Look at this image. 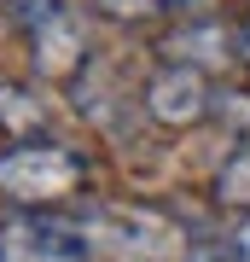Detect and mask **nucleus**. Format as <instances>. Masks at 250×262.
I'll list each match as a JSON object with an SVG mask.
<instances>
[{
  "instance_id": "nucleus-10",
  "label": "nucleus",
  "mask_w": 250,
  "mask_h": 262,
  "mask_svg": "<svg viewBox=\"0 0 250 262\" xmlns=\"http://www.w3.org/2000/svg\"><path fill=\"white\" fill-rule=\"evenodd\" d=\"M221 204H244L250 210V146H233V158L221 169Z\"/></svg>"
},
{
  "instance_id": "nucleus-4",
  "label": "nucleus",
  "mask_w": 250,
  "mask_h": 262,
  "mask_svg": "<svg viewBox=\"0 0 250 262\" xmlns=\"http://www.w3.org/2000/svg\"><path fill=\"white\" fill-rule=\"evenodd\" d=\"M210 111H215V94H210V76L198 64H163L146 82V117L157 128H192Z\"/></svg>"
},
{
  "instance_id": "nucleus-9",
  "label": "nucleus",
  "mask_w": 250,
  "mask_h": 262,
  "mask_svg": "<svg viewBox=\"0 0 250 262\" xmlns=\"http://www.w3.org/2000/svg\"><path fill=\"white\" fill-rule=\"evenodd\" d=\"M215 117H221V128L233 134V146H250V94L244 88H221V94H215Z\"/></svg>"
},
{
  "instance_id": "nucleus-7",
  "label": "nucleus",
  "mask_w": 250,
  "mask_h": 262,
  "mask_svg": "<svg viewBox=\"0 0 250 262\" xmlns=\"http://www.w3.org/2000/svg\"><path fill=\"white\" fill-rule=\"evenodd\" d=\"M41 122H47V111H41V99L24 82H0V134L12 146L18 140H41Z\"/></svg>"
},
{
  "instance_id": "nucleus-13",
  "label": "nucleus",
  "mask_w": 250,
  "mask_h": 262,
  "mask_svg": "<svg viewBox=\"0 0 250 262\" xmlns=\"http://www.w3.org/2000/svg\"><path fill=\"white\" fill-rule=\"evenodd\" d=\"M180 262H233V256H227V245H186Z\"/></svg>"
},
{
  "instance_id": "nucleus-1",
  "label": "nucleus",
  "mask_w": 250,
  "mask_h": 262,
  "mask_svg": "<svg viewBox=\"0 0 250 262\" xmlns=\"http://www.w3.org/2000/svg\"><path fill=\"white\" fill-rule=\"evenodd\" d=\"M82 175H87V163L70 146H53V140H18V146L0 151V192L18 198V204L70 198L82 187Z\"/></svg>"
},
{
  "instance_id": "nucleus-8",
  "label": "nucleus",
  "mask_w": 250,
  "mask_h": 262,
  "mask_svg": "<svg viewBox=\"0 0 250 262\" xmlns=\"http://www.w3.org/2000/svg\"><path fill=\"white\" fill-rule=\"evenodd\" d=\"M70 12V0H6V18L18 24V35L29 41V35H41L47 24H58Z\"/></svg>"
},
{
  "instance_id": "nucleus-14",
  "label": "nucleus",
  "mask_w": 250,
  "mask_h": 262,
  "mask_svg": "<svg viewBox=\"0 0 250 262\" xmlns=\"http://www.w3.org/2000/svg\"><path fill=\"white\" fill-rule=\"evenodd\" d=\"M163 6H175V12H192V18H204V12L215 6V0H163Z\"/></svg>"
},
{
  "instance_id": "nucleus-15",
  "label": "nucleus",
  "mask_w": 250,
  "mask_h": 262,
  "mask_svg": "<svg viewBox=\"0 0 250 262\" xmlns=\"http://www.w3.org/2000/svg\"><path fill=\"white\" fill-rule=\"evenodd\" d=\"M239 58H244V64H250V18L239 24Z\"/></svg>"
},
{
  "instance_id": "nucleus-11",
  "label": "nucleus",
  "mask_w": 250,
  "mask_h": 262,
  "mask_svg": "<svg viewBox=\"0 0 250 262\" xmlns=\"http://www.w3.org/2000/svg\"><path fill=\"white\" fill-rule=\"evenodd\" d=\"M93 12H105L111 24H151L163 12V0H93Z\"/></svg>"
},
{
  "instance_id": "nucleus-5",
  "label": "nucleus",
  "mask_w": 250,
  "mask_h": 262,
  "mask_svg": "<svg viewBox=\"0 0 250 262\" xmlns=\"http://www.w3.org/2000/svg\"><path fill=\"white\" fill-rule=\"evenodd\" d=\"M233 53H239V35L221 29V18H186L175 35H169V58H175V64L210 70V64H227Z\"/></svg>"
},
{
  "instance_id": "nucleus-3",
  "label": "nucleus",
  "mask_w": 250,
  "mask_h": 262,
  "mask_svg": "<svg viewBox=\"0 0 250 262\" xmlns=\"http://www.w3.org/2000/svg\"><path fill=\"white\" fill-rule=\"evenodd\" d=\"M82 227L99 251H117L128 262H180V233L157 210H93Z\"/></svg>"
},
{
  "instance_id": "nucleus-12",
  "label": "nucleus",
  "mask_w": 250,
  "mask_h": 262,
  "mask_svg": "<svg viewBox=\"0 0 250 262\" xmlns=\"http://www.w3.org/2000/svg\"><path fill=\"white\" fill-rule=\"evenodd\" d=\"M227 256H233V262H250V215H239V222H233V233H227Z\"/></svg>"
},
{
  "instance_id": "nucleus-6",
  "label": "nucleus",
  "mask_w": 250,
  "mask_h": 262,
  "mask_svg": "<svg viewBox=\"0 0 250 262\" xmlns=\"http://www.w3.org/2000/svg\"><path fill=\"white\" fill-rule=\"evenodd\" d=\"M29 53H35L41 76H70L82 64V24H76V12H64L58 24H47L41 35H29Z\"/></svg>"
},
{
  "instance_id": "nucleus-2",
  "label": "nucleus",
  "mask_w": 250,
  "mask_h": 262,
  "mask_svg": "<svg viewBox=\"0 0 250 262\" xmlns=\"http://www.w3.org/2000/svg\"><path fill=\"white\" fill-rule=\"evenodd\" d=\"M99 245L82 222L64 215H6L0 222V262H87Z\"/></svg>"
}]
</instances>
